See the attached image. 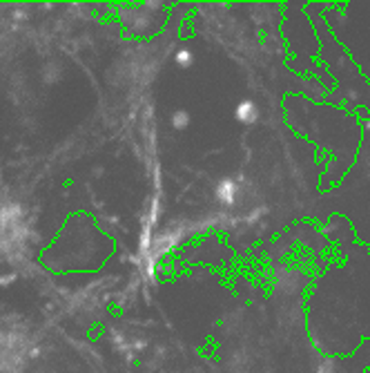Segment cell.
<instances>
[{
	"instance_id": "cell-1",
	"label": "cell",
	"mask_w": 370,
	"mask_h": 373,
	"mask_svg": "<svg viewBox=\"0 0 370 373\" xmlns=\"http://www.w3.org/2000/svg\"><path fill=\"white\" fill-rule=\"evenodd\" d=\"M299 99L306 107V116L312 121V127L304 130V137L317 143L319 150L332 155L328 172L321 177V190H330L332 183L341 181L357 161L363 134L361 119L357 114L346 112L343 107L308 101L306 96H299Z\"/></svg>"
},
{
	"instance_id": "cell-2",
	"label": "cell",
	"mask_w": 370,
	"mask_h": 373,
	"mask_svg": "<svg viewBox=\"0 0 370 373\" xmlns=\"http://www.w3.org/2000/svg\"><path fill=\"white\" fill-rule=\"evenodd\" d=\"M328 5L330 3L306 5V11L310 14L308 20L312 23L319 38V58H321V65L328 70V74L332 76V81H335V90L326 94L323 103L343 107L350 114H355L359 107L370 114V85L359 72V67L355 65V60L350 58L346 47L332 36L328 25H326L323 11L328 9Z\"/></svg>"
},
{
	"instance_id": "cell-3",
	"label": "cell",
	"mask_w": 370,
	"mask_h": 373,
	"mask_svg": "<svg viewBox=\"0 0 370 373\" xmlns=\"http://www.w3.org/2000/svg\"><path fill=\"white\" fill-rule=\"evenodd\" d=\"M234 116H237L239 123H245V125L255 123V121L259 119V107H257V103H252V101H241V103L237 105V109H234Z\"/></svg>"
},
{
	"instance_id": "cell-4",
	"label": "cell",
	"mask_w": 370,
	"mask_h": 373,
	"mask_svg": "<svg viewBox=\"0 0 370 373\" xmlns=\"http://www.w3.org/2000/svg\"><path fill=\"white\" fill-rule=\"evenodd\" d=\"M214 194H217V199L223 206H232L234 199H237V183H234L232 179L219 181V186H217V190H214Z\"/></svg>"
},
{
	"instance_id": "cell-5",
	"label": "cell",
	"mask_w": 370,
	"mask_h": 373,
	"mask_svg": "<svg viewBox=\"0 0 370 373\" xmlns=\"http://www.w3.org/2000/svg\"><path fill=\"white\" fill-rule=\"evenodd\" d=\"M174 60H176L178 67H190L194 63V54H192V50H188V47H181V50L176 52Z\"/></svg>"
},
{
	"instance_id": "cell-6",
	"label": "cell",
	"mask_w": 370,
	"mask_h": 373,
	"mask_svg": "<svg viewBox=\"0 0 370 373\" xmlns=\"http://www.w3.org/2000/svg\"><path fill=\"white\" fill-rule=\"evenodd\" d=\"M172 125H174V130H185V127L190 125V114L185 112V109H178L172 116Z\"/></svg>"
}]
</instances>
